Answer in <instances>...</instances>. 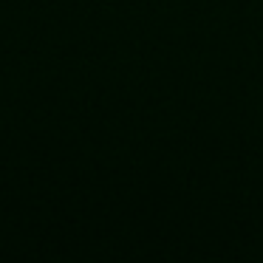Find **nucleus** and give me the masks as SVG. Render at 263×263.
<instances>
[]
</instances>
